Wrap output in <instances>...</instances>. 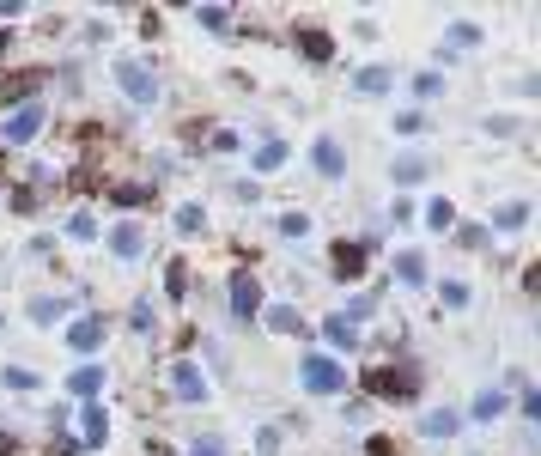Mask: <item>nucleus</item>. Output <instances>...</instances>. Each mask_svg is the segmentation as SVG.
<instances>
[{"label":"nucleus","instance_id":"obj_1","mask_svg":"<svg viewBox=\"0 0 541 456\" xmlns=\"http://www.w3.org/2000/svg\"><path fill=\"white\" fill-rule=\"evenodd\" d=\"M116 73V86L140 104V110H152V104H159V80H152V67H140V61H116L110 67Z\"/></svg>","mask_w":541,"mask_h":456},{"label":"nucleus","instance_id":"obj_14","mask_svg":"<svg viewBox=\"0 0 541 456\" xmlns=\"http://www.w3.org/2000/svg\"><path fill=\"white\" fill-rule=\"evenodd\" d=\"M456 426H462V414H450V408H432V414L420 420V432H426V438H450Z\"/></svg>","mask_w":541,"mask_h":456},{"label":"nucleus","instance_id":"obj_26","mask_svg":"<svg viewBox=\"0 0 541 456\" xmlns=\"http://www.w3.org/2000/svg\"><path fill=\"white\" fill-rule=\"evenodd\" d=\"M438 298L450 304V311H462V304H469V286H462V280H444V286H438Z\"/></svg>","mask_w":541,"mask_h":456},{"label":"nucleus","instance_id":"obj_8","mask_svg":"<svg viewBox=\"0 0 541 456\" xmlns=\"http://www.w3.org/2000/svg\"><path fill=\"white\" fill-rule=\"evenodd\" d=\"M67 390L80 396V402H98V390H104V371H98V365H80V371L67 377Z\"/></svg>","mask_w":541,"mask_h":456},{"label":"nucleus","instance_id":"obj_36","mask_svg":"<svg viewBox=\"0 0 541 456\" xmlns=\"http://www.w3.org/2000/svg\"><path fill=\"white\" fill-rule=\"evenodd\" d=\"M0 55H7V31H0Z\"/></svg>","mask_w":541,"mask_h":456},{"label":"nucleus","instance_id":"obj_28","mask_svg":"<svg viewBox=\"0 0 541 456\" xmlns=\"http://www.w3.org/2000/svg\"><path fill=\"white\" fill-rule=\"evenodd\" d=\"M280 232L286 238H304V232H311V219H304V213H280Z\"/></svg>","mask_w":541,"mask_h":456},{"label":"nucleus","instance_id":"obj_6","mask_svg":"<svg viewBox=\"0 0 541 456\" xmlns=\"http://www.w3.org/2000/svg\"><path fill=\"white\" fill-rule=\"evenodd\" d=\"M98 341H104V317H80L67 329V347L73 353H98Z\"/></svg>","mask_w":541,"mask_h":456},{"label":"nucleus","instance_id":"obj_31","mask_svg":"<svg viewBox=\"0 0 541 456\" xmlns=\"http://www.w3.org/2000/svg\"><path fill=\"white\" fill-rule=\"evenodd\" d=\"M195 19H201V25H213V31H225V25H231V13H225V7H201Z\"/></svg>","mask_w":541,"mask_h":456},{"label":"nucleus","instance_id":"obj_29","mask_svg":"<svg viewBox=\"0 0 541 456\" xmlns=\"http://www.w3.org/2000/svg\"><path fill=\"white\" fill-rule=\"evenodd\" d=\"M420 177H426V159H402L396 165V183H420Z\"/></svg>","mask_w":541,"mask_h":456},{"label":"nucleus","instance_id":"obj_11","mask_svg":"<svg viewBox=\"0 0 541 456\" xmlns=\"http://www.w3.org/2000/svg\"><path fill=\"white\" fill-rule=\"evenodd\" d=\"M311 165H317V171H323V177H341V165H347V159H341V146H335V140H329V134H323V140H317V146H311Z\"/></svg>","mask_w":541,"mask_h":456},{"label":"nucleus","instance_id":"obj_25","mask_svg":"<svg viewBox=\"0 0 541 456\" xmlns=\"http://www.w3.org/2000/svg\"><path fill=\"white\" fill-rule=\"evenodd\" d=\"M268 329L292 335V329H298V311H292V304H274V311H268Z\"/></svg>","mask_w":541,"mask_h":456},{"label":"nucleus","instance_id":"obj_10","mask_svg":"<svg viewBox=\"0 0 541 456\" xmlns=\"http://www.w3.org/2000/svg\"><path fill=\"white\" fill-rule=\"evenodd\" d=\"M80 426H86V444H104V438H110V414H104V402H86V408H80Z\"/></svg>","mask_w":541,"mask_h":456},{"label":"nucleus","instance_id":"obj_22","mask_svg":"<svg viewBox=\"0 0 541 456\" xmlns=\"http://www.w3.org/2000/svg\"><path fill=\"white\" fill-rule=\"evenodd\" d=\"M0 384H7V390H37V371H25V365H7V371H0Z\"/></svg>","mask_w":541,"mask_h":456},{"label":"nucleus","instance_id":"obj_7","mask_svg":"<svg viewBox=\"0 0 541 456\" xmlns=\"http://www.w3.org/2000/svg\"><path fill=\"white\" fill-rule=\"evenodd\" d=\"M110 250H116L122 262H134V256L146 250V232H140V225L128 219V225H116V232H110Z\"/></svg>","mask_w":541,"mask_h":456},{"label":"nucleus","instance_id":"obj_34","mask_svg":"<svg viewBox=\"0 0 541 456\" xmlns=\"http://www.w3.org/2000/svg\"><path fill=\"white\" fill-rule=\"evenodd\" d=\"M189 456H225V450H219V438H201V444H195Z\"/></svg>","mask_w":541,"mask_h":456},{"label":"nucleus","instance_id":"obj_32","mask_svg":"<svg viewBox=\"0 0 541 456\" xmlns=\"http://www.w3.org/2000/svg\"><path fill=\"white\" fill-rule=\"evenodd\" d=\"M165 286L183 292V286H189V262H171V268H165Z\"/></svg>","mask_w":541,"mask_h":456},{"label":"nucleus","instance_id":"obj_27","mask_svg":"<svg viewBox=\"0 0 541 456\" xmlns=\"http://www.w3.org/2000/svg\"><path fill=\"white\" fill-rule=\"evenodd\" d=\"M177 232H183V238H189V232H201V207H195V201H183V207H177Z\"/></svg>","mask_w":541,"mask_h":456},{"label":"nucleus","instance_id":"obj_3","mask_svg":"<svg viewBox=\"0 0 541 456\" xmlns=\"http://www.w3.org/2000/svg\"><path fill=\"white\" fill-rule=\"evenodd\" d=\"M43 122H49V110H43V104H19L7 122H0V146H25Z\"/></svg>","mask_w":541,"mask_h":456},{"label":"nucleus","instance_id":"obj_17","mask_svg":"<svg viewBox=\"0 0 541 456\" xmlns=\"http://www.w3.org/2000/svg\"><path fill=\"white\" fill-rule=\"evenodd\" d=\"M73 311V298H31V323H55Z\"/></svg>","mask_w":541,"mask_h":456},{"label":"nucleus","instance_id":"obj_2","mask_svg":"<svg viewBox=\"0 0 541 456\" xmlns=\"http://www.w3.org/2000/svg\"><path fill=\"white\" fill-rule=\"evenodd\" d=\"M298 384H304V390H317V396H329V390L347 384V371H341L335 359H323V353H304V359H298Z\"/></svg>","mask_w":541,"mask_h":456},{"label":"nucleus","instance_id":"obj_23","mask_svg":"<svg viewBox=\"0 0 541 456\" xmlns=\"http://www.w3.org/2000/svg\"><path fill=\"white\" fill-rule=\"evenodd\" d=\"M280 165H286V146H280V140H268V146L256 152V171H280Z\"/></svg>","mask_w":541,"mask_h":456},{"label":"nucleus","instance_id":"obj_15","mask_svg":"<svg viewBox=\"0 0 541 456\" xmlns=\"http://www.w3.org/2000/svg\"><path fill=\"white\" fill-rule=\"evenodd\" d=\"M493 225H499V232H523V225H529V201H505L493 213Z\"/></svg>","mask_w":541,"mask_h":456},{"label":"nucleus","instance_id":"obj_20","mask_svg":"<svg viewBox=\"0 0 541 456\" xmlns=\"http://www.w3.org/2000/svg\"><path fill=\"white\" fill-rule=\"evenodd\" d=\"M499 414H505V396L499 390H481L475 396V420H499Z\"/></svg>","mask_w":541,"mask_h":456},{"label":"nucleus","instance_id":"obj_33","mask_svg":"<svg viewBox=\"0 0 541 456\" xmlns=\"http://www.w3.org/2000/svg\"><path fill=\"white\" fill-rule=\"evenodd\" d=\"M128 323H134V329H140V335H146V329H152V304H146V298H140V304H134V311H128Z\"/></svg>","mask_w":541,"mask_h":456},{"label":"nucleus","instance_id":"obj_30","mask_svg":"<svg viewBox=\"0 0 541 456\" xmlns=\"http://www.w3.org/2000/svg\"><path fill=\"white\" fill-rule=\"evenodd\" d=\"M256 456H280V432H274V426L256 432Z\"/></svg>","mask_w":541,"mask_h":456},{"label":"nucleus","instance_id":"obj_4","mask_svg":"<svg viewBox=\"0 0 541 456\" xmlns=\"http://www.w3.org/2000/svg\"><path fill=\"white\" fill-rule=\"evenodd\" d=\"M171 390H177V402H207L213 384H207V371H201L195 359H177V365H171Z\"/></svg>","mask_w":541,"mask_h":456},{"label":"nucleus","instance_id":"obj_12","mask_svg":"<svg viewBox=\"0 0 541 456\" xmlns=\"http://www.w3.org/2000/svg\"><path fill=\"white\" fill-rule=\"evenodd\" d=\"M353 86H359L365 98H377V92H390V86H396V73H390V67H359V80H353Z\"/></svg>","mask_w":541,"mask_h":456},{"label":"nucleus","instance_id":"obj_19","mask_svg":"<svg viewBox=\"0 0 541 456\" xmlns=\"http://www.w3.org/2000/svg\"><path fill=\"white\" fill-rule=\"evenodd\" d=\"M298 49H304V61H329V49H335V43H329L323 31H298Z\"/></svg>","mask_w":541,"mask_h":456},{"label":"nucleus","instance_id":"obj_21","mask_svg":"<svg viewBox=\"0 0 541 456\" xmlns=\"http://www.w3.org/2000/svg\"><path fill=\"white\" fill-rule=\"evenodd\" d=\"M426 225H432V232H450V225H456V207H450V201H432V207H426Z\"/></svg>","mask_w":541,"mask_h":456},{"label":"nucleus","instance_id":"obj_13","mask_svg":"<svg viewBox=\"0 0 541 456\" xmlns=\"http://www.w3.org/2000/svg\"><path fill=\"white\" fill-rule=\"evenodd\" d=\"M396 280H402V286H420V280H426V256H420V250H402V256H396Z\"/></svg>","mask_w":541,"mask_h":456},{"label":"nucleus","instance_id":"obj_5","mask_svg":"<svg viewBox=\"0 0 541 456\" xmlns=\"http://www.w3.org/2000/svg\"><path fill=\"white\" fill-rule=\"evenodd\" d=\"M231 311H238V317H256V311H262V286H256V274H231Z\"/></svg>","mask_w":541,"mask_h":456},{"label":"nucleus","instance_id":"obj_16","mask_svg":"<svg viewBox=\"0 0 541 456\" xmlns=\"http://www.w3.org/2000/svg\"><path fill=\"white\" fill-rule=\"evenodd\" d=\"M37 86H43V73H19V80H0V98H13V104L25 98V104H31V92H37Z\"/></svg>","mask_w":541,"mask_h":456},{"label":"nucleus","instance_id":"obj_35","mask_svg":"<svg viewBox=\"0 0 541 456\" xmlns=\"http://www.w3.org/2000/svg\"><path fill=\"white\" fill-rule=\"evenodd\" d=\"M0 456H13V432H0Z\"/></svg>","mask_w":541,"mask_h":456},{"label":"nucleus","instance_id":"obj_9","mask_svg":"<svg viewBox=\"0 0 541 456\" xmlns=\"http://www.w3.org/2000/svg\"><path fill=\"white\" fill-rule=\"evenodd\" d=\"M335 274L341 280H359L365 274V244H335Z\"/></svg>","mask_w":541,"mask_h":456},{"label":"nucleus","instance_id":"obj_24","mask_svg":"<svg viewBox=\"0 0 541 456\" xmlns=\"http://www.w3.org/2000/svg\"><path fill=\"white\" fill-rule=\"evenodd\" d=\"M67 238H80V244L98 238V219H92V213H73V219H67Z\"/></svg>","mask_w":541,"mask_h":456},{"label":"nucleus","instance_id":"obj_18","mask_svg":"<svg viewBox=\"0 0 541 456\" xmlns=\"http://www.w3.org/2000/svg\"><path fill=\"white\" fill-rule=\"evenodd\" d=\"M323 335H329V347H347V353L359 347V329H353L347 317H329V323H323Z\"/></svg>","mask_w":541,"mask_h":456}]
</instances>
